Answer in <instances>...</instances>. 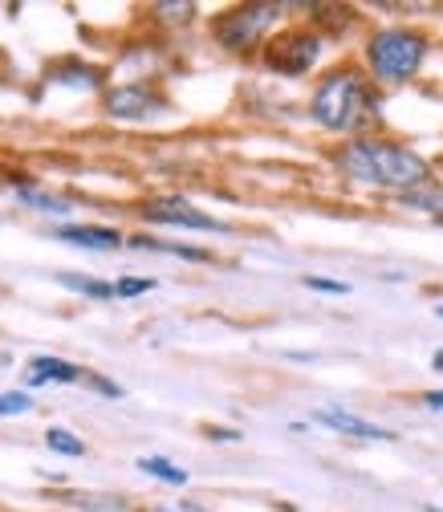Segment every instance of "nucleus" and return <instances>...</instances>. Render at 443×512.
Masks as SVG:
<instances>
[{
	"mask_svg": "<svg viewBox=\"0 0 443 512\" xmlns=\"http://www.w3.org/2000/svg\"><path fill=\"white\" fill-rule=\"evenodd\" d=\"M309 114L322 131H334V135H354L362 126H370L378 118V106L370 98V82L354 70V66H342V70H330L318 90L309 98Z\"/></svg>",
	"mask_w": 443,
	"mask_h": 512,
	"instance_id": "2",
	"label": "nucleus"
},
{
	"mask_svg": "<svg viewBox=\"0 0 443 512\" xmlns=\"http://www.w3.org/2000/svg\"><path fill=\"white\" fill-rule=\"evenodd\" d=\"M439 171H443V159H439Z\"/></svg>",
	"mask_w": 443,
	"mask_h": 512,
	"instance_id": "27",
	"label": "nucleus"
},
{
	"mask_svg": "<svg viewBox=\"0 0 443 512\" xmlns=\"http://www.w3.org/2000/svg\"><path fill=\"white\" fill-rule=\"evenodd\" d=\"M277 21H281V5H240L216 21V41L232 53H248L269 37Z\"/></svg>",
	"mask_w": 443,
	"mask_h": 512,
	"instance_id": "4",
	"label": "nucleus"
},
{
	"mask_svg": "<svg viewBox=\"0 0 443 512\" xmlns=\"http://www.w3.org/2000/svg\"><path fill=\"white\" fill-rule=\"evenodd\" d=\"M139 468H143V472H151V476H155V480H163V484H187V472H183L179 464L163 460V456H143V460H139Z\"/></svg>",
	"mask_w": 443,
	"mask_h": 512,
	"instance_id": "13",
	"label": "nucleus"
},
{
	"mask_svg": "<svg viewBox=\"0 0 443 512\" xmlns=\"http://www.w3.org/2000/svg\"><path fill=\"white\" fill-rule=\"evenodd\" d=\"M147 289H155V281H147V277H126V281L114 285V297H139V293H147Z\"/></svg>",
	"mask_w": 443,
	"mask_h": 512,
	"instance_id": "17",
	"label": "nucleus"
},
{
	"mask_svg": "<svg viewBox=\"0 0 443 512\" xmlns=\"http://www.w3.org/2000/svg\"><path fill=\"white\" fill-rule=\"evenodd\" d=\"M17 200H21V204H29V208H41V212H49V216H66V212H70V204H66V200L45 196V191H33V187H21V191H17Z\"/></svg>",
	"mask_w": 443,
	"mask_h": 512,
	"instance_id": "16",
	"label": "nucleus"
},
{
	"mask_svg": "<svg viewBox=\"0 0 443 512\" xmlns=\"http://www.w3.org/2000/svg\"><path fill=\"white\" fill-rule=\"evenodd\" d=\"M155 13H159V21H171V25H183V21H192V13H196V5H159Z\"/></svg>",
	"mask_w": 443,
	"mask_h": 512,
	"instance_id": "19",
	"label": "nucleus"
},
{
	"mask_svg": "<svg viewBox=\"0 0 443 512\" xmlns=\"http://www.w3.org/2000/svg\"><path fill=\"white\" fill-rule=\"evenodd\" d=\"M131 248H151V252H171V256H183V261H212V252L204 248H183V244H167V240H151V236H135Z\"/></svg>",
	"mask_w": 443,
	"mask_h": 512,
	"instance_id": "12",
	"label": "nucleus"
},
{
	"mask_svg": "<svg viewBox=\"0 0 443 512\" xmlns=\"http://www.w3.org/2000/svg\"><path fill=\"white\" fill-rule=\"evenodd\" d=\"M208 435H212V439H220V443H232V439H240L236 431H224V427H208Z\"/></svg>",
	"mask_w": 443,
	"mask_h": 512,
	"instance_id": "22",
	"label": "nucleus"
},
{
	"mask_svg": "<svg viewBox=\"0 0 443 512\" xmlns=\"http://www.w3.org/2000/svg\"><path fill=\"white\" fill-rule=\"evenodd\" d=\"M338 171L362 187L374 191H395V196H407V191L423 187L431 167L419 151L391 143V139H354L350 147L338 151Z\"/></svg>",
	"mask_w": 443,
	"mask_h": 512,
	"instance_id": "1",
	"label": "nucleus"
},
{
	"mask_svg": "<svg viewBox=\"0 0 443 512\" xmlns=\"http://www.w3.org/2000/svg\"><path fill=\"white\" fill-rule=\"evenodd\" d=\"M45 443L53 447V452H61V456H86V443L74 431H66V427H49L45 431Z\"/></svg>",
	"mask_w": 443,
	"mask_h": 512,
	"instance_id": "15",
	"label": "nucleus"
},
{
	"mask_svg": "<svg viewBox=\"0 0 443 512\" xmlns=\"http://www.w3.org/2000/svg\"><path fill=\"white\" fill-rule=\"evenodd\" d=\"M431 366H435V370L443 374V350H435V358H431Z\"/></svg>",
	"mask_w": 443,
	"mask_h": 512,
	"instance_id": "24",
	"label": "nucleus"
},
{
	"mask_svg": "<svg viewBox=\"0 0 443 512\" xmlns=\"http://www.w3.org/2000/svg\"><path fill=\"white\" fill-rule=\"evenodd\" d=\"M435 313H439V317H443V305H439V309H435Z\"/></svg>",
	"mask_w": 443,
	"mask_h": 512,
	"instance_id": "25",
	"label": "nucleus"
},
{
	"mask_svg": "<svg viewBox=\"0 0 443 512\" xmlns=\"http://www.w3.org/2000/svg\"><path fill=\"white\" fill-rule=\"evenodd\" d=\"M66 289H74V293H86V297H98V301H106V297H114V285H106V281H90V277H82V273H61L57 277Z\"/></svg>",
	"mask_w": 443,
	"mask_h": 512,
	"instance_id": "14",
	"label": "nucleus"
},
{
	"mask_svg": "<svg viewBox=\"0 0 443 512\" xmlns=\"http://www.w3.org/2000/svg\"><path fill=\"white\" fill-rule=\"evenodd\" d=\"M102 106L110 118L118 122H143V118H155L167 110V98L163 90H155L151 82H122V86H110L102 94Z\"/></svg>",
	"mask_w": 443,
	"mask_h": 512,
	"instance_id": "5",
	"label": "nucleus"
},
{
	"mask_svg": "<svg viewBox=\"0 0 443 512\" xmlns=\"http://www.w3.org/2000/svg\"><path fill=\"white\" fill-rule=\"evenodd\" d=\"M82 370L66 358H49V354H37L29 362V387H41V382H78Z\"/></svg>",
	"mask_w": 443,
	"mask_h": 512,
	"instance_id": "10",
	"label": "nucleus"
},
{
	"mask_svg": "<svg viewBox=\"0 0 443 512\" xmlns=\"http://www.w3.org/2000/svg\"><path fill=\"white\" fill-rule=\"evenodd\" d=\"M313 419L326 423V427H334V431H342V435H354V439H395L387 427H378V423H370V419H358V415H350V411H334V407H322Z\"/></svg>",
	"mask_w": 443,
	"mask_h": 512,
	"instance_id": "8",
	"label": "nucleus"
},
{
	"mask_svg": "<svg viewBox=\"0 0 443 512\" xmlns=\"http://www.w3.org/2000/svg\"><path fill=\"white\" fill-rule=\"evenodd\" d=\"M90 387H94V391H102V395H110V399H118V395H122V391L114 387V382H106V378H90Z\"/></svg>",
	"mask_w": 443,
	"mask_h": 512,
	"instance_id": "21",
	"label": "nucleus"
},
{
	"mask_svg": "<svg viewBox=\"0 0 443 512\" xmlns=\"http://www.w3.org/2000/svg\"><path fill=\"white\" fill-rule=\"evenodd\" d=\"M423 57H427V37L415 33V29H403V25L378 29L366 41V66L378 82H387V86H399V82L415 78Z\"/></svg>",
	"mask_w": 443,
	"mask_h": 512,
	"instance_id": "3",
	"label": "nucleus"
},
{
	"mask_svg": "<svg viewBox=\"0 0 443 512\" xmlns=\"http://www.w3.org/2000/svg\"><path fill=\"white\" fill-rule=\"evenodd\" d=\"M57 236L70 244H82V248H118L122 244V232L106 228V224H66V228H57Z\"/></svg>",
	"mask_w": 443,
	"mask_h": 512,
	"instance_id": "9",
	"label": "nucleus"
},
{
	"mask_svg": "<svg viewBox=\"0 0 443 512\" xmlns=\"http://www.w3.org/2000/svg\"><path fill=\"white\" fill-rule=\"evenodd\" d=\"M143 216L151 220V224H167V228H192V232H228V224L224 220H216V216H208V212H200V208H192L187 200H151L147 208H143Z\"/></svg>",
	"mask_w": 443,
	"mask_h": 512,
	"instance_id": "7",
	"label": "nucleus"
},
{
	"mask_svg": "<svg viewBox=\"0 0 443 512\" xmlns=\"http://www.w3.org/2000/svg\"><path fill=\"white\" fill-rule=\"evenodd\" d=\"M318 53H322V37L318 33H309V29H293V33H285V37H277L273 45H269V66L277 70V74H305L313 61H318Z\"/></svg>",
	"mask_w": 443,
	"mask_h": 512,
	"instance_id": "6",
	"label": "nucleus"
},
{
	"mask_svg": "<svg viewBox=\"0 0 443 512\" xmlns=\"http://www.w3.org/2000/svg\"><path fill=\"white\" fill-rule=\"evenodd\" d=\"M403 204H407V208H423V212H431V216H443V187L427 179L423 187L407 191V196H403Z\"/></svg>",
	"mask_w": 443,
	"mask_h": 512,
	"instance_id": "11",
	"label": "nucleus"
},
{
	"mask_svg": "<svg viewBox=\"0 0 443 512\" xmlns=\"http://www.w3.org/2000/svg\"><path fill=\"white\" fill-rule=\"evenodd\" d=\"M431 512H443V508H431Z\"/></svg>",
	"mask_w": 443,
	"mask_h": 512,
	"instance_id": "26",
	"label": "nucleus"
},
{
	"mask_svg": "<svg viewBox=\"0 0 443 512\" xmlns=\"http://www.w3.org/2000/svg\"><path fill=\"white\" fill-rule=\"evenodd\" d=\"M423 403H427L431 411H443V391H427V395H423Z\"/></svg>",
	"mask_w": 443,
	"mask_h": 512,
	"instance_id": "23",
	"label": "nucleus"
},
{
	"mask_svg": "<svg viewBox=\"0 0 443 512\" xmlns=\"http://www.w3.org/2000/svg\"><path fill=\"white\" fill-rule=\"evenodd\" d=\"M33 403H29V395H21V391H9V395H0V415H25Z\"/></svg>",
	"mask_w": 443,
	"mask_h": 512,
	"instance_id": "18",
	"label": "nucleus"
},
{
	"mask_svg": "<svg viewBox=\"0 0 443 512\" xmlns=\"http://www.w3.org/2000/svg\"><path fill=\"white\" fill-rule=\"evenodd\" d=\"M305 289H318V293H334V297L350 293V285H346V281H330V277H305Z\"/></svg>",
	"mask_w": 443,
	"mask_h": 512,
	"instance_id": "20",
	"label": "nucleus"
}]
</instances>
